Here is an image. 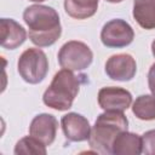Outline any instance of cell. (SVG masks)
<instances>
[{
    "instance_id": "2e32d148",
    "label": "cell",
    "mask_w": 155,
    "mask_h": 155,
    "mask_svg": "<svg viewBox=\"0 0 155 155\" xmlns=\"http://www.w3.org/2000/svg\"><path fill=\"white\" fill-rule=\"evenodd\" d=\"M13 153L16 155H46L47 150L44 143L29 134L16 143Z\"/></svg>"
},
{
    "instance_id": "3957f363",
    "label": "cell",
    "mask_w": 155,
    "mask_h": 155,
    "mask_svg": "<svg viewBox=\"0 0 155 155\" xmlns=\"http://www.w3.org/2000/svg\"><path fill=\"white\" fill-rule=\"evenodd\" d=\"M128 130V120L124 111L104 110L94 121L88 137L90 148L98 154H111L114 138L122 131Z\"/></svg>"
},
{
    "instance_id": "52a82bcc",
    "label": "cell",
    "mask_w": 155,
    "mask_h": 155,
    "mask_svg": "<svg viewBox=\"0 0 155 155\" xmlns=\"http://www.w3.org/2000/svg\"><path fill=\"white\" fill-rule=\"evenodd\" d=\"M136 71V59L128 53L113 54L105 62V73L115 81H130L134 78Z\"/></svg>"
},
{
    "instance_id": "7a4b0ae2",
    "label": "cell",
    "mask_w": 155,
    "mask_h": 155,
    "mask_svg": "<svg viewBox=\"0 0 155 155\" xmlns=\"http://www.w3.org/2000/svg\"><path fill=\"white\" fill-rule=\"evenodd\" d=\"M86 75H75L73 70L61 69L57 71L42 96V102L51 109L65 111L73 107L81 84L86 81Z\"/></svg>"
},
{
    "instance_id": "8fae6325",
    "label": "cell",
    "mask_w": 155,
    "mask_h": 155,
    "mask_svg": "<svg viewBox=\"0 0 155 155\" xmlns=\"http://www.w3.org/2000/svg\"><path fill=\"white\" fill-rule=\"evenodd\" d=\"M1 46L6 50H15L27 40L25 29L12 18L0 19Z\"/></svg>"
},
{
    "instance_id": "30bf717a",
    "label": "cell",
    "mask_w": 155,
    "mask_h": 155,
    "mask_svg": "<svg viewBox=\"0 0 155 155\" xmlns=\"http://www.w3.org/2000/svg\"><path fill=\"white\" fill-rule=\"evenodd\" d=\"M62 131L65 138L70 142L88 140L91 133V126L88 120L78 113H68L61 119Z\"/></svg>"
},
{
    "instance_id": "ac0fdd59",
    "label": "cell",
    "mask_w": 155,
    "mask_h": 155,
    "mask_svg": "<svg viewBox=\"0 0 155 155\" xmlns=\"http://www.w3.org/2000/svg\"><path fill=\"white\" fill-rule=\"evenodd\" d=\"M148 86L153 96H155V63L151 64L148 71Z\"/></svg>"
},
{
    "instance_id": "6da1fadb",
    "label": "cell",
    "mask_w": 155,
    "mask_h": 155,
    "mask_svg": "<svg viewBox=\"0 0 155 155\" xmlns=\"http://www.w3.org/2000/svg\"><path fill=\"white\" fill-rule=\"evenodd\" d=\"M23 19L28 25L30 41L38 47H48L62 35L59 15L51 6L30 5L24 10Z\"/></svg>"
},
{
    "instance_id": "9a60e30c",
    "label": "cell",
    "mask_w": 155,
    "mask_h": 155,
    "mask_svg": "<svg viewBox=\"0 0 155 155\" xmlns=\"http://www.w3.org/2000/svg\"><path fill=\"white\" fill-rule=\"evenodd\" d=\"M132 113L139 120H155V96L140 94L132 104Z\"/></svg>"
},
{
    "instance_id": "8992f818",
    "label": "cell",
    "mask_w": 155,
    "mask_h": 155,
    "mask_svg": "<svg viewBox=\"0 0 155 155\" xmlns=\"http://www.w3.org/2000/svg\"><path fill=\"white\" fill-rule=\"evenodd\" d=\"M134 31L132 27L121 18L110 19L101 30L102 44L109 48H122L132 44Z\"/></svg>"
},
{
    "instance_id": "ffe728a7",
    "label": "cell",
    "mask_w": 155,
    "mask_h": 155,
    "mask_svg": "<svg viewBox=\"0 0 155 155\" xmlns=\"http://www.w3.org/2000/svg\"><path fill=\"white\" fill-rule=\"evenodd\" d=\"M105 1L111 2V4H116V2H121V1H124V0H105Z\"/></svg>"
},
{
    "instance_id": "7c38bea8",
    "label": "cell",
    "mask_w": 155,
    "mask_h": 155,
    "mask_svg": "<svg viewBox=\"0 0 155 155\" xmlns=\"http://www.w3.org/2000/svg\"><path fill=\"white\" fill-rule=\"evenodd\" d=\"M142 149V136L128 131L120 132L111 144V154L114 155H139Z\"/></svg>"
},
{
    "instance_id": "4fadbf2b",
    "label": "cell",
    "mask_w": 155,
    "mask_h": 155,
    "mask_svg": "<svg viewBox=\"0 0 155 155\" xmlns=\"http://www.w3.org/2000/svg\"><path fill=\"white\" fill-rule=\"evenodd\" d=\"M132 15L143 29H155V0H134Z\"/></svg>"
},
{
    "instance_id": "5bb4252c",
    "label": "cell",
    "mask_w": 155,
    "mask_h": 155,
    "mask_svg": "<svg viewBox=\"0 0 155 155\" xmlns=\"http://www.w3.org/2000/svg\"><path fill=\"white\" fill-rule=\"evenodd\" d=\"M99 0H64V10L71 18L87 19L98 10Z\"/></svg>"
},
{
    "instance_id": "5b68a950",
    "label": "cell",
    "mask_w": 155,
    "mask_h": 155,
    "mask_svg": "<svg viewBox=\"0 0 155 155\" xmlns=\"http://www.w3.org/2000/svg\"><path fill=\"white\" fill-rule=\"evenodd\" d=\"M93 61V52L82 41L70 40L58 51V63L63 69L81 71L87 69Z\"/></svg>"
},
{
    "instance_id": "ba28073f",
    "label": "cell",
    "mask_w": 155,
    "mask_h": 155,
    "mask_svg": "<svg viewBox=\"0 0 155 155\" xmlns=\"http://www.w3.org/2000/svg\"><path fill=\"white\" fill-rule=\"evenodd\" d=\"M98 104L103 110L125 111L132 104V94L122 87H102L98 91Z\"/></svg>"
},
{
    "instance_id": "277c9868",
    "label": "cell",
    "mask_w": 155,
    "mask_h": 155,
    "mask_svg": "<svg viewBox=\"0 0 155 155\" xmlns=\"http://www.w3.org/2000/svg\"><path fill=\"white\" fill-rule=\"evenodd\" d=\"M17 70L25 82L31 85L41 82L48 73V59L46 53L39 47L27 48L18 58Z\"/></svg>"
},
{
    "instance_id": "44dd1931",
    "label": "cell",
    "mask_w": 155,
    "mask_h": 155,
    "mask_svg": "<svg viewBox=\"0 0 155 155\" xmlns=\"http://www.w3.org/2000/svg\"><path fill=\"white\" fill-rule=\"evenodd\" d=\"M29 1H33V2H42V1H46V0H29Z\"/></svg>"
},
{
    "instance_id": "d6986e66",
    "label": "cell",
    "mask_w": 155,
    "mask_h": 155,
    "mask_svg": "<svg viewBox=\"0 0 155 155\" xmlns=\"http://www.w3.org/2000/svg\"><path fill=\"white\" fill-rule=\"evenodd\" d=\"M151 53H153V56L155 57V40L151 42Z\"/></svg>"
},
{
    "instance_id": "e0dca14e",
    "label": "cell",
    "mask_w": 155,
    "mask_h": 155,
    "mask_svg": "<svg viewBox=\"0 0 155 155\" xmlns=\"http://www.w3.org/2000/svg\"><path fill=\"white\" fill-rule=\"evenodd\" d=\"M143 149L142 153L147 155H155V130H149L142 136Z\"/></svg>"
},
{
    "instance_id": "9c48e42d",
    "label": "cell",
    "mask_w": 155,
    "mask_h": 155,
    "mask_svg": "<svg viewBox=\"0 0 155 155\" xmlns=\"http://www.w3.org/2000/svg\"><path fill=\"white\" fill-rule=\"evenodd\" d=\"M58 130V121L52 114L41 113L34 116L29 125V134L41 143H44L46 147L51 145L57 134Z\"/></svg>"
}]
</instances>
